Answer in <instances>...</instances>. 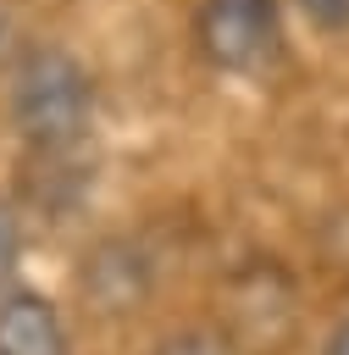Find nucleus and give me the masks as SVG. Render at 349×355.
<instances>
[{
	"label": "nucleus",
	"mask_w": 349,
	"mask_h": 355,
	"mask_svg": "<svg viewBox=\"0 0 349 355\" xmlns=\"http://www.w3.org/2000/svg\"><path fill=\"white\" fill-rule=\"evenodd\" d=\"M94 122V78L61 44H28L11 72V128L28 155L83 150Z\"/></svg>",
	"instance_id": "1"
},
{
	"label": "nucleus",
	"mask_w": 349,
	"mask_h": 355,
	"mask_svg": "<svg viewBox=\"0 0 349 355\" xmlns=\"http://www.w3.org/2000/svg\"><path fill=\"white\" fill-rule=\"evenodd\" d=\"M216 338L227 355H288L299 338V294L277 261H249L222 288V327Z\"/></svg>",
	"instance_id": "2"
},
{
	"label": "nucleus",
	"mask_w": 349,
	"mask_h": 355,
	"mask_svg": "<svg viewBox=\"0 0 349 355\" xmlns=\"http://www.w3.org/2000/svg\"><path fill=\"white\" fill-rule=\"evenodd\" d=\"M194 39L216 72H266L283 50V6L277 0H199Z\"/></svg>",
	"instance_id": "3"
},
{
	"label": "nucleus",
	"mask_w": 349,
	"mask_h": 355,
	"mask_svg": "<svg viewBox=\"0 0 349 355\" xmlns=\"http://www.w3.org/2000/svg\"><path fill=\"white\" fill-rule=\"evenodd\" d=\"M78 300L89 305V316L100 322H127L150 305L155 294V255L133 239V233H105L83 250L78 261Z\"/></svg>",
	"instance_id": "4"
},
{
	"label": "nucleus",
	"mask_w": 349,
	"mask_h": 355,
	"mask_svg": "<svg viewBox=\"0 0 349 355\" xmlns=\"http://www.w3.org/2000/svg\"><path fill=\"white\" fill-rule=\"evenodd\" d=\"M0 355H72L61 311L33 288L0 294Z\"/></svg>",
	"instance_id": "5"
},
{
	"label": "nucleus",
	"mask_w": 349,
	"mask_h": 355,
	"mask_svg": "<svg viewBox=\"0 0 349 355\" xmlns=\"http://www.w3.org/2000/svg\"><path fill=\"white\" fill-rule=\"evenodd\" d=\"M89 183H94V172L83 166V150H66V155H28L22 189H28V200H33L50 222L72 216V211L83 205Z\"/></svg>",
	"instance_id": "6"
},
{
	"label": "nucleus",
	"mask_w": 349,
	"mask_h": 355,
	"mask_svg": "<svg viewBox=\"0 0 349 355\" xmlns=\"http://www.w3.org/2000/svg\"><path fill=\"white\" fill-rule=\"evenodd\" d=\"M17 266H22V222H17V205L0 200V294L11 288Z\"/></svg>",
	"instance_id": "7"
},
{
	"label": "nucleus",
	"mask_w": 349,
	"mask_h": 355,
	"mask_svg": "<svg viewBox=\"0 0 349 355\" xmlns=\"http://www.w3.org/2000/svg\"><path fill=\"white\" fill-rule=\"evenodd\" d=\"M150 355H227V344L211 327H183V333H166Z\"/></svg>",
	"instance_id": "8"
},
{
	"label": "nucleus",
	"mask_w": 349,
	"mask_h": 355,
	"mask_svg": "<svg viewBox=\"0 0 349 355\" xmlns=\"http://www.w3.org/2000/svg\"><path fill=\"white\" fill-rule=\"evenodd\" d=\"M316 28H327V33H349V0H294Z\"/></svg>",
	"instance_id": "9"
},
{
	"label": "nucleus",
	"mask_w": 349,
	"mask_h": 355,
	"mask_svg": "<svg viewBox=\"0 0 349 355\" xmlns=\"http://www.w3.org/2000/svg\"><path fill=\"white\" fill-rule=\"evenodd\" d=\"M22 50H28V39H22L17 17H11V11H0V78H11V72H17Z\"/></svg>",
	"instance_id": "10"
},
{
	"label": "nucleus",
	"mask_w": 349,
	"mask_h": 355,
	"mask_svg": "<svg viewBox=\"0 0 349 355\" xmlns=\"http://www.w3.org/2000/svg\"><path fill=\"white\" fill-rule=\"evenodd\" d=\"M321 355H349V316H343V322L332 327V338L321 344Z\"/></svg>",
	"instance_id": "11"
}]
</instances>
